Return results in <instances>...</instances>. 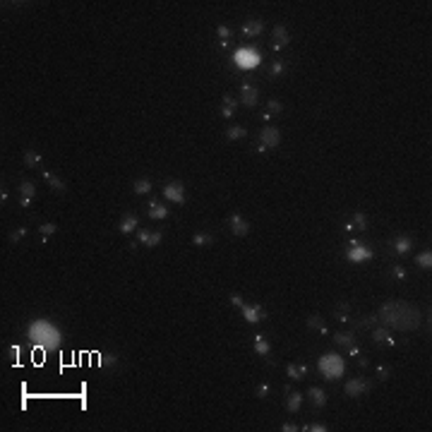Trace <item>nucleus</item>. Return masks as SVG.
<instances>
[{"mask_svg":"<svg viewBox=\"0 0 432 432\" xmlns=\"http://www.w3.org/2000/svg\"><path fill=\"white\" fill-rule=\"evenodd\" d=\"M377 322H382L391 331H415L420 327V312H418L415 305L391 300V303H384L380 307Z\"/></svg>","mask_w":432,"mask_h":432,"instance_id":"nucleus-1","label":"nucleus"},{"mask_svg":"<svg viewBox=\"0 0 432 432\" xmlns=\"http://www.w3.org/2000/svg\"><path fill=\"white\" fill-rule=\"evenodd\" d=\"M60 329L51 322V319H36V322H31V327H29V341H34L39 348H44V351H53V348H58L60 346Z\"/></svg>","mask_w":432,"mask_h":432,"instance_id":"nucleus-2","label":"nucleus"},{"mask_svg":"<svg viewBox=\"0 0 432 432\" xmlns=\"http://www.w3.org/2000/svg\"><path fill=\"white\" fill-rule=\"evenodd\" d=\"M317 370H319V375H322L327 382H334V380L343 377L346 363H343V358L339 356V353H327V356H322V358H319Z\"/></svg>","mask_w":432,"mask_h":432,"instance_id":"nucleus-3","label":"nucleus"},{"mask_svg":"<svg viewBox=\"0 0 432 432\" xmlns=\"http://www.w3.org/2000/svg\"><path fill=\"white\" fill-rule=\"evenodd\" d=\"M375 257V252L370 250L367 245H363L360 240H356V238H351V243H348V252H346V259L351 262V264H363L367 259H372Z\"/></svg>","mask_w":432,"mask_h":432,"instance_id":"nucleus-4","label":"nucleus"},{"mask_svg":"<svg viewBox=\"0 0 432 432\" xmlns=\"http://www.w3.org/2000/svg\"><path fill=\"white\" fill-rule=\"evenodd\" d=\"M233 60L238 63V68L252 70L259 65L262 55H259V51H254V48H238V51L233 53Z\"/></svg>","mask_w":432,"mask_h":432,"instance_id":"nucleus-5","label":"nucleus"},{"mask_svg":"<svg viewBox=\"0 0 432 432\" xmlns=\"http://www.w3.org/2000/svg\"><path fill=\"white\" fill-rule=\"evenodd\" d=\"M163 197L173 204H185V185L180 180H173V182H166L163 185Z\"/></svg>","mask_w":432,"mask_h":432,"instance_id":"nucleus-6","label":"nucleus"},{"mask_svg":"<svg viewBox=\"0 0 432 432\" xmlns=\"http://www.w3.org/2000/svg\"><path fill=\"white\" fill-rule=\"evenodd\" d=\"M372 389V382L367 380V377H351L348 382H346V396H363L365 391H370Z\"/></svg>","mask_w":432,"mask_h":432,"instance_id":"nucleus-7","label":"nucleus"},{"mask_svg":"<svg viewBox=\"0 0 432 432\" xmlns=\"http://www.w3.org/2000/svg\"><path fill=\"white\" fill-rule=\"evenodd\" d=\"M259 144L267 147V149H276V147L281 144V130L274 127V125L262 127V132H259Z\"/></svg>","mask_w":432,"mask_h":432,"instance_id":"nucleus-8","label":"nucleus"},{"mask_svg":"<svg viewBox=\"0 0 432 432\" xmlns=\"http://www.w3.org/2000/svg\"><path fill=\"white\" fill-rule=\"evenodd\" d=\"M137 240H139L144 248H156V245H161V240H163V233H159V230H147V228H137Z\"/></svg>","mask_w":432,"mask_h":432,"instance_id":"nucleus-9","label":"nucleus"},{"mask_svg":"<svg viewBox=\"0 0 432 432\" xmlns=\"http://www.w3.org/2000/svg\"><path fill=\"white\" fill-rule=\"evenodd\" d=\"M240 312H243V319L248 324H259L262 319H267V312H264L262 305H243Z\"/></svg>","mask_w":432,"mask_h":432,"instance_id":"nucleus-10","label":"nucleus"},{"mask_svg":"<svg viewBox=\"0 0 432 432\" xmlns=\"http://www.w3.org/2000/svg\"><path fill=\"white\" fill-rule=\"evenodd\" d=\"M228 226H230V230H233V235H238V238H245V235L250 233V224H248L240 214H230Z\"/></svg>","mask_w":432,"mask_h":432,"instance_id":"nucleus-11","label":"nucleus"},{"mask_svg":"<svg viewBox=\"0 0 432 432\" xmlns=\"http://www.w3.org/2000/svg\"><path fill=\"white\" fill-rule=\"evenodd\" d=\"M257 99H259V91L254 89L252 84L245 82V84L240 87V103L248 106V108H254V106H257Z\"/></svg>","mask_w":432,"mask_h":432,"instance_id":"nucleus-12","label":"nucleus"},{"mask_svg":"<svg viewBox=\"0 0 432 432\" xmlns=\"http://www.w3.org/2000/svg\"><path fill=\"white\" fill-rule=\"evenodd\" d=\"M288 41H291V34H288L286 24H276L272 31V46L274 48H283Z\"/></svg>","mask_w":432,"mask_h":432,"instance_id":"nucleus-13","label":"nucleus"},{"mask_svg":"<svg viewBox=\"0 0 432 432\" xmlns=\"http://www.w3.org/2000/svg\"><path fill=\"white\" fill-rule=\"evenodd\" d=\"M20 195H22V197H20V204L29 206L31 204V200L36 197V185H34L31 180H24L22 185H20Z\"/></svg>","mask_w":432,"mask_h":432,"instance_id":"nucleus-14","label":"nucleus"},{"mask_svg":"<svg viewBox=\"0 0 432 432\" xmlns=\"http://www.w3.org/2000/svg\"><path fill=\"white\" fill-rule=\"evenodd\" d=\"M370 334H372V341H375V343H387V346H396V339L391 336V331H389L387 327H375Z\"/></svg>","mask_w":432,"mask_h":432,"instance_id":"nucleus-15","label":"nucleus"},{"mask_svg":"<svg viewBox=\"0 0 432 432\" xmlns=\"http://www.w3.org/2000/svg\"><path fill=\"white\" fill-rule=\"evenodd\" d=\"M252 346H254V353H259L262 358H269V353H272V343L267 336H262V334H254V339H252Z\"/></svg>","mask_w":432,"mask_h":432,"instance_id":"nucleus-16","label":"nucleus"},{"mask_svg":"<svg viewBox=\"0 0 432 432\" xmlns=\"http://www.w3.org/2000/svg\"><path fill=\"white\" fill-rule=\"evenodd\" d=\"M137 228H139V219H137L135 214H125V216L120 219V233H123V235L135 233Z\"/></svg>","mask_w":432,"mask_h":432,"instance_id":"nucleus-17","label":"nucleus"},{"mask_svg":"<svg viewBox=\"0 0 432 432\" xmlns=\"http://www.w3.org/2000/svg\"><path fill=\"white\" fill-rule=\"evenodd\" d=\"M303 408V394L300 391H286V410H291V413H298V410Z\"/></svg>","mask_w":432,"mask_h":432,"instance_id":"nucleus-18","label":"nucleus"},{"mask_svg":"<svg viewBox=\"0 0 432 432\" xmlns=\"http://www.w3.org/2000/svg\"><path fill=\"white\" fill-rule=\"evenodd\" d=\"M307 396H310V401H312V406H315V408H324V406H327V391H324V389L310 387Z\"/></svg>","mask_w":432,"mask_h":432,"instance_id":"nucleus-19","label":"nucleus"},{"mask_svg":"<svg viewBox=\"0 0 432 432\" xmlns=\"http://www.w3.org/2000/svg\"><path fill=\"white\" fill-rule=\"evenodd\" d=\"M307 372H310V367L305 363H298V365H288L286 367V375H288V380H303V377H307Z\"/></svg>","mask_w":432,"mask_h":432,"instance_id":"nucleus-20","label":"nucleus"},{"mask_svg":"<svg viewBox=\"0 0 432 432\" xmlns=\"http://www.w3.org/2000/svg\"><path fill=\"white\" fill-rule=\"evenodd\" d=\"M262 31H264V22H262V20H248V22L243 24V34H245V36H259V34H262Z\"/></svg>","mask_w":432,"mask_h":432,"instance_id":"nucleus-21","label":"nucleus"},{"mask_svg":"<svg viewBox=\"0 0 432 432\" xmlns=\"http://www.w3.org/2000/svg\"><path fill=\"white\" fill-rule=\"evenodd\" d=\"M41 178H44V180L48 182V187H51V190H55V192H65V190H68V185L60 180L58 176H53L51 171H44V173H41Z\"/></svg>","mask_w":432,"mask_h":432,"instance_id":"nucleus-22","label":"nucleus"},{"mask_svg":"<svg viewBox=\"0 0 432 432\" xmlns=\"http://www.w3.org/2000/svg\"><path fill=\"white\" fill-rule=\"evenodd\" d=\"M410 248H413V240H410L408 235H396V240H394V252L396 254H408Z\"/></svg>","mask_w":432,"mask_h":432,"instance_id":"nucleus-23","label":"nucleus"},{"mask_svg":"<svg viewBox=\"0 0 432 432\" xmlns=\"http://www.w3.org/2000/svg\"><path fill=\"white\" fill-rule=\"evenodd\" d=\"M307 327H310V329H315V331H319L322 336H327V334H329V327H327V322L322 319V315H312V317H307Z\"/></svg>","mask_w":432,"mask_h":432,"instance_id":"nucleus-24","label":"nucleus"},{"mask_svg":"<svg viewBox=\"0 0 432 432\" xmlns=\"http://www.w3.org/2000/svg\"><path fill=\"white\" fill-rule=\"evenodd\" d=\"M41 161H44V156H41L39 152H34V149H26V152H24V166H26V168H41Z\"/></svg>","mask_w":432,"mask_h":432,"instance_id":"nucleus-25","label":"nucleus"},{"mask_svg":"<svg viewBox=\"0 0 432 432\" xmlns=\"http://www.w3.org/2000/svg\"><path fill=\"white\" fill-rule=\"evenodd\" d=\"M415 264H418V269L430 272L432 269V252L425 250V252H420V254H415Z\"/></svg>","mask_w":432,"mask_h":432,"instance_id":"nucleus-26","label":"nucleus"},{"mask_svg":"<svg viewBox=\"0 0 432 432\" xmlns=\"http://www.w3.org/2000/svg\"><path fill=\"white\" fill-rule=\"evenodd\" d=\"M149 216L152 219H168V206L166 204H161V202H152L149 204Z\"/></svg>","mask_w":432,"mask_h":432,"instance_id":"nucleus-27","label":"nucleus"},{"mask_svg":"<svg viewBox=\"0 0 432 432\" xmlns=\"http://www.w3.org/2000/svg\"><path fill=\"white\" fill-rule=\"evenodd\" d=\"M334 343L336 346H341V348H351V346H356V336L348 331V334H343V331H339V334H334Z\"/></svg>","mask_w":432,"mask_h":432,"instance_id":"nucleus-28","label":"nucleus"},{"mask_svg":"<svg viewBox=\"0 0 432 432\" xmlns=\"http://www.w3.org/2000/svg\"><path fill=\"white\" fill-rule=\"evenodd\" d=\"M152 187H154L152 178H137L135 185H132V190H135L137 195H149V192H152Z\"/></svg>","mask_w":432,"mask_h":432,"instance_id":"nucleus-29","label":"nucleus"},{"mask_svg":"<svg viewBox=\"0 0 432 432\" xmlns=\"http://www.w3.org/2000/svg\"><path fill=\"white\" fill-rule=\"evenodd\" d=\"M211 243H214V235L206 233V230H200V233L192 235V245H197V248H204V245H211Z\"/></svg>","mask_w":432,"mask_h":432,"instance_id":"nucleus-30","label":"nucleus"},{"mask_svg":"<svg viewBox=\"0 0 432 432\" xmlns=\"http://www.w3.org/2000/svg\"><path fill=\"white\" fill-rule=\"evenodd\" d=\"M226 137L230 142H238V139H245V137H248V130H245L243 125H230L226 130Z\"/></svg>","mask_w":432,"mask_h":432,"instance_id":"nucleus-31","label":"nucleus"},{"mask_svg":"<svg viewBox=\"0 0 432 432\" xmlns=\"http://www.w3.org/2000/svg\"><path fill=\"white\" fill-rule=\"evenodd\" d=\"M351 224H353V228H356L358 233H363V230H367V219H365V214H363V211H356V214L351 216Z\"/></svg>","mask_w":432,"mask_h":432,"instance_id":"nucleus-32","label":"nucleus"},{"mask_svg":"<svg viewBox=\"0 0 432 432\" xmlns=\"http://www.w3.org/2000/svg\"><path fill=\"white\" fill-rule=\"evenodd\" d=\"M99 365H101V367H108V370H115V367H118V356H113V353H101V356H99Z\"/></svg>","mask_w":432,"mask_h":432,"instance_id":"nucleus-33","label":"nucleus"},{"mask_svg":"<svg viewBox=\"0 0 432 432\" xmlns=\"http://www.w3.org/2000/svg\"><path fill=\"white\" fill-rule=\"evenodd\" d=\"M39 233H41V240L46 243L51 235L58 233V224H51V221H48V224H41V226H39Z\"/></svg>","mask_w":432,"mask_h":432,"instance_id":"nucleus-34","label":"nucleus"},{"mask_svg":"<svg viewBox=\"0 0 432 432\" xmlns=\"http://www.w3.org/2000/svg\"><path fill=\"white\" fill-rule=\"evenodd\" d=\"M216 34H219V44H230V36H233L230 26H226V24H219V26H216Z\"/></svg>","mask_w":432,"mask_h":432,"instance_id":"nucleus-35","label":"nucleus"},{"mask_svg":"<svg viewBox=\"0 0 432 432\" xmlns=\"http://www.w3.org/2000/svg\"><path fill=\"white\" fill-rule=\"evenodd\" d=\"M26 233H29V230H26V226H20V228H15V230H12V233L7 235V240H10V243L15 245V243H20V240H22Z\"/></svg>","mask_w":432,"mask_h":432,"instance_id":"nucleus-36","label":"nucleus"},{"mask_svg":"<svg viewBox=\"0 0 432 432\" xmlns=\"http://www.w3.org/2000/svg\"><path fill=\"white\" fill-rule=\"evenodd\" d=\"M283 72H286V63H283V60H274L272 68H269V75H272V77H281Z\"/></svg>","mask_w":432,"mask_h":432,"instance_id":"nucleus-37","label":"nucleus"},{"mask_svg":"<svg viewBox=\"0 0 432 432\" xmlns=\"http://www.w3.org/2000/svg\"><path fill=\"white\" fill-rule=\"evenodd\" d=\"M375 375H377V380H380V382H387L389 377H391V370H389L387 365H377Z\"/></svg>","mask_w":432,"mask_h":432,"instance_id":"nucleus-38","label":"nucleus"},{"mask_svg":"<svg viewBox=\"0 0 432 432\" xmlns=\"http://www.w3.org/2000/svg\"><path fill=\"white\" fill-rule=\"evenodd\" d=\"M300 430H305V432H329V428H327L324 423H307V425L300 428Z\"/></svg>","mask_w":432,"mask_h":432,"instance_id":"nucleus-39","label":"nucleus"},{"mask_svg":"<svg viewBox=\"0 0 432 432\" xmlns=\"http://www.w3.org/2000/svg\"><path fill=\"white\" fill-rule=\"evenodd\" d=\"M348 310H351V305H348V303H341V305H339V307H336V312H334V315H336V317L341 319V322H348V315H346V312H348Z\"/></svg>","mask_w":432,"mask_h":432,"instance_id":"nucleus-40","label":"nucleus"},{"mask_svg":"<svg viewBox=\"0 0 432 432\" xmlns=\"http://www.w3.org/2000/svg\"><path fill=\"white\" fill-rule=\"evenodd\" d=\"M281 111H283V103H281V101H276V99H272V101H269V106H267V113L272 115V113H281Z\"/></svg>","mask_w":432,"mask_h":432,"instance_id":"nucleus-41","label":"nucleus"},{"mask_svg":"<svg viewBox=\"0 0 432 432\" xmlns=\"http://www.w3.org/2000/svg\"><path fill=\"white\" fill-rule=\"evenodd\" d=\"M254 394H257V399H267V396H269V384H267V382H262V384H257V389H254Z\"/></svg>","mask_w":432,"mask_h":432,"instance_id":"nucleus-42","label":"nucleus"},{"mask_svg":"<svg viewBox=\"0 0 432 432\" xmlns=\"http://www.w3.org/2000/svg\"><path fill=\"white\" fill-rule=\"evenodd\" d=\"M391 276L399 279V281H404V279H406V269H404L401 264H394V267H391Z\"/></svg>","mask_w":432,"mask_h":432,"instance_id":"nucleus-43","label":"nucleus"},{"mask_svg":"<svg viewBox=\"0 0 432 432\" xmlns=\"http://www.w3.org/2000/svg\"><path fill=\"white\" fill-rule=\"evenodd\" d=\"M224 106H228V108H233V111H235V108H238V101H235L230 94H226V96H224Z\"/></svg>","mask_w":432,"mask_h":432,"instance_id":"nucleus-44","label":"nucleus"},{"mask_svg":"<svg viewBox=\"0 0 432 432\" xmlns=\"http://www.w3.org/2000/svg\"><path fill=\"white\" fill-rule=\"evenodd\" d=\"M230 305H235V307H243L245 303H243V298H240V296H235V293H233V296H230Z\"/></svg>","mask_w":432,"mask_h":432,"instance_id":"nucleus-45","label":"nucleus"},{"mask_svg":"<svg viewBox=\"0 0 432 432\" xmlns=\"http://www.w3.org/2000/svg\"><path fill=\"white\" fill-rule=\"evenodd\" d=\"M296 430H300V428H296L293 423H283L281 425V432H296Z\"/></svg>","mask_w":432,"mask_h":432,"instance_id":"nucleus-46","label":"nucleus"},{"mask_svg":"<svg viewBox=\"0 0 432 432\" xmlns=\"http://www.w3.org/2000/svg\"><path fill=\"white\" fill-rule=\"evenodd\" d=\"M358 365H360V367H367L370 363H367V358H358Z\"/></svg>","mask_w":432,"mask_h":432,"instance_id":"nucleus-47","label":"nucleus"},{"mask_svg":"<svg viewBox=\"0 0 432 432\" xmlns=\"http://www.w3.org/2000/svg\"><path fill=\"white\" fill-rule=\"evenodd\" d=\"M343 228H346V230H348V233H353V230H356V228H353V224H351V221H346V226H343Z\"/></svg>","mask_w":432,"mask_h":432,"instance_id":"nucleus-48","label":"nucleus"}]
</instances>
